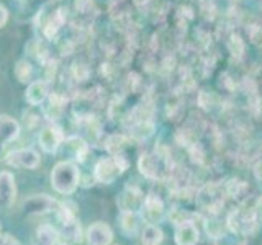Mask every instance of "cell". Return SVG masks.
Wrapping results in <instances>:
<instances>
[{"label": "cell", "instance_id": "3", "mask_svg": "<svg viewBox=\"0 0 262 245\" xmlns=\"http://www.w3.org/2000/svg\"><path fill=\"white\" fill-rule=\"evenodd\" d=\"M7 163L12 167H18V168H28L33 170L39 165V154L33 149H18V151H13L7 155Z\"/></svg>", "mask_w": 262, "mask_h": 245}, {"label": "cell", "instance_id": "6", "mask_svg": "<svg viewBox=\"0 0 262 245\" xmlns=\"http://www.w3.org/2000/svg\"><path fill=\"white\" fill-rule=\"evenodd\" d=\"M120 172L121 168L117 163V160L102 159L95 165V178L102 183H112L113 180L120 175Z\"/></svg>", "mask_w": 262, "mask_h": 245}, {"label": "cell", "instance_id": "14", "mask_svg": "<svg viewBox=\"0 0 262 245\" xmlns=\"http://www.w3.org/2000/svg\"><path fill=\"white\" fill-rule=\"evenodd\" d=\"M15 76L20 82H23V84L25 82H28L31 77V65L27 61H20L15 67Z\"/></svg>", "mask_w": 262, "mask_h": 245}, {"label": "cell", "instance_id": "15", "mask_svg": "<svg viewBox=\"0 0 262 245\" xmlns=\"http://www.w3.org/2000/svg\"><path fill=\"white\" fill-rule=\"evenodd\" d=\"M0 245H21L18 240L10 234H2L0 235Z\"/></svg>", "mask_w": 262, "mask_h": 245}, {"label": "cell", "instance_id": "12", "mask_svg": "<svg viewBox=\"0 0 262 245\" xmlns=\"http://www.w3.org/2000/svg\"><path fill=\"white\" fill-rule=\"evenodd\" d=\"M162 240V232L158 227L147 226L143 231V245H159Z\"/></svg>", "mask_w": 262, "mask_h": 245}, {"label": "cell", "instance_id": "1", "mask_svg": "<svg viewBox=\"0 0 262 245\" xmlns=\"http://www.w3.org/2000/svg\"><path fill=\"white\" fill-rule=\"evenodd\" d=\"M51 185L61 194H71L79 185V170L72 162L56 163L51 172Z\"/></svg>", "mask_w": 262, "mask_h": 245}, {"label": "cell", "instance_id": "10", "mask_svg": "<svg viewBox=\"0 0 262 245\" xmlns=\"http://www.w3.org/2000/svg\"><path fill=\"white\" fill-rule=\"evenodd\" d=\"M57 239H59V232L51 224H43L36 229L38 245H56Z\"/></svg>", "mask_w": 262, "mask_h": 245}, {"label": "cell", "instance_id": "8", "mask_svg": "<svg viewBox=\"0 0 262 245\" xmlns=\"http://www.w3.org/2000/svg\"><path fill=\"white\" fill-rule=\"evenodd\" d=\"M112 231L110 227L103 223H95L89 227L87 231V242L89 245H108L112 242Z\"/></svg>", "mask_w": 262, "mask_h": 245}, {"label": "cell", "instance_id": "13", "mask_svg": "<svg viewBox=\"0 0 262 245\" xmlns=\"http://www.w3.org/2000/svg\"><path fill=\"white\" fill-rule=\"evenodd\" d=\"M64 237L66 240L69 242H80V226L77 220H72V223L64 224Z\"/></svg>", "mask_w": 262, "mask_h": 245}, {"label": "cell", "instance_id": "4", "mask_svg": "<svg viewBox=\"0 0 262 245\" xmlns=\"http://www.w3.org/2000/svg\"><path fill=\"white\" fill-rule=\"evenodd\" d=\"M16 196V185L15 178L10 172H0V208L8 209L12 208Z\"/></svg>", "mask_w": 262, "mask_h": 245}, {"label": "cell", "instance_id": "9", "mask_svg": "<svg viewBox=\"0 0 262 245\" xmlns=\"http://www.w3.org/2000/svg\"><path fill=\"white\" fill-rule=\"evenodd\" d=\"M46 96H48V85L43 80H36V82H33V84H30L27 93H25L27 102L33 106L41 105L45 102Z\"/></svg>", "mask_w": 262, "mask_h": 245}, {"label": "cell", "instance_id": "2", "mask_svg": "<svg viewBox=\"0 0 262 245\" xmlns=\"http://www.w3.org/2000/svg\"><path fill=\"white\" fill-rule=\"evenodd\" d=\"M59 208L57 201L48 194H31L21 201V212L25 216H39Z\"/></svg>", "mask_w": 262, "mask_h": 245}, {"label": "cell", "instance_id": "5", "mask_svg": "<svg viewBox=\"0 0 262 245\" xmlns=\"http://www.w3.org/2000/svg\"><path fill=\"white\" fill-rule=\"evenodd\" d=\"M61 141H62V133H61V129L57 126L45 128L38 136V142L41 145V149H43L45 152H49V154L57 151V147H59Z\"/></svg>", "mask_w": 262, "mask_h": 245}, {"label": "cell", "instance_id": "16", "mask_svg": "<svg viewBox=\"0 0 262 245\" xmlns=\"http://www.w3.org/2000/svg\"><path fill=\"white\" fill-rule=\"evenodd\" d=\"M8 21V12L4 5H0V28L5 27V23Z\"/></svg>", "mask_w": 262, "mask_h": 245}, {"label": "cell", "instance_id": "7", "mask_svg": "<svg viewBox=\"0 0 262 245\" xmlns=\"http://www.w3.org/2000/svg\"><path fill=\"white\" fill-rule=\"evenodd\" d=\"M20 134V126L12 116L0 114V145H7L15 141Z\"/></svg>", "mask_w": 262, "mask_h": 245}, {"label": "cell", "instance_id": "11", "mask_svg": "<svg viewBox=\"0 0 262 245\" xmlns=\"http://www.w3.org/2000/svg\"><path fill=\"white\" fill-rule=\"evenodd\" d=\"M120 220H121V223H120L121 224V231L125 232L128 237H133V234L136 232V227H138V219H136V216L131 211H125L121 214Z\"/></svg>", "mask_w": 262, "mask_h": 245}]
</instances>
